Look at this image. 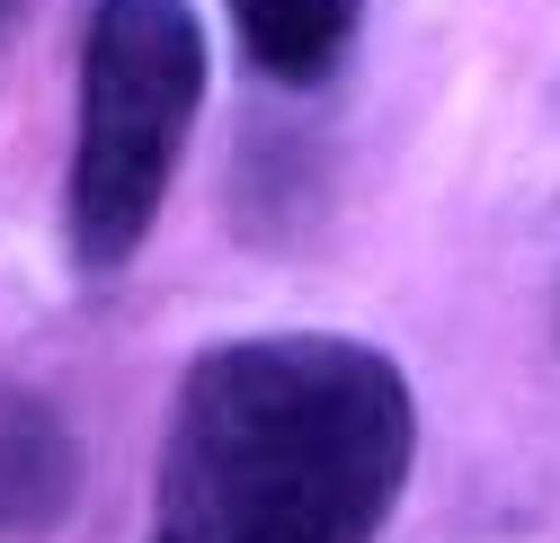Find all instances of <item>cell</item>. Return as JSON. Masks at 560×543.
Listing matches in <instances>:
<instances>
[{
    "mask_svg": "<svg viewBox=\"0 0 560 543\" xmlns=\"http://www.w3.org/2000/svg\"><path fill=\"white\" fill-rule=\"evenodd\" d=\"M418 463L409 374L338 330L205 348L161 428L152 543H374Z\"/></svg>",
    "mask_w": 560,
    "mask_h": 543,
    "instance_id": "obj_1",
    "label": "cell"
},
{
    "mask_svg": "<svg viewBox=\"0 0 560 543\" xmlns=\"http://www.w3.org/2000/svg\"><path fill=\"white\" fill-rule=\"evenodd\" d=\"M196 107L205 27L187 0H98L81 36V134L62 178V250L81 277H116L152 241Z\"/></svg>",
    "mask_w": 560,
    "mask_h": 543,
    "instance_id": "obj_2",
    "label": "cell"
},
{
    "mask_svg": "<svg viewBox=\"0 0 560 543\" xmlns=\"http://www.w3.org/2000/svg\"><path fill=\"white\" fill-rule=\"evenodd\" d=\"M81 508V446L45 392L0 383V543H45Z\"/></svg>",
    "mask_w": 560,
    "mask_h": 543,
    "instance_id": "obj_3",
    "label": "cell"
},
{
    "mask_svg": "<svg viewBox=\"0 0 560 543\" xmlns=\"http://www.w3.org/2000/svg\"><path fill=\"white\" fill-rule=\"evenodd\" d=\"M241 62L276 90H320L365 27V0H223Z\"/></svg>",
    "mask_w": 560,
    "mask_h": 543,
    "instance_id": "obj_4",
    "label": "cell"
},
{
    "mask_svg": "<svg viewBox=\"0 0 560 543\" xmlns=\"http://www.w3.org/2000/svg\"><path fill=\"white\" fill-rule=\"evenodd\" d=\"M19 10H27V0H0V45H10V27H19Z\"/></svg>",
    "mask_w": 560,
    "mask_h": 543,
    "instance_id": "obj_5",
    "label": "cell"
}]
</instances>
